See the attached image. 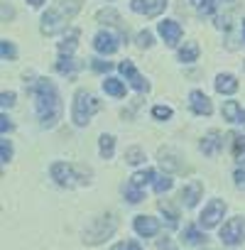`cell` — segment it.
Returning a JSON list of instances; mask_svg holds the SVG:
<instances>
[{"label": "cell", "mask_w": 245, "mask_h": 250, "mask_svg": "<svg viewBox=\"0 0 245 250\" xmlns=\"http://www.w3.org/2000/svg\"><path fill=\"white\" fill-rule=\"evenodd\" d=\"M189 3H191L201 15H211V13H213V0H189Z\"/></svg>", "instance_id": "29"}, {"label": "cell", "mask_w": 245, "mask_h": 250, "mask_svg": "<svg viewBox=\"0 0 245 250\" xmlns=\"http://www.w3.org/2000/svg\"><path fill=\"white\" fill-rule=\"evenodd\" d=\"M152 115H155L157 120H169V118H172V108H167V105H155V108H152Z\"/></svg>", "instance_id": "33"}, {"label": "cell", "mask_w": 245, "mask_h": 250, "mask_svg": "<svg viewBox=\"0 0 245 250\" xmlns=\"http://www.w3.org/2000/svg\"><path fill=\"white\" fill-rule=\"evenodd\" d=\"M130 8L145 18H157L164 8H167V0H133Z\"/></svg>", "instance_id": "10"}, {"label": "cell", "mask_w": 245, "mask_h": 250, "mask_svg": "<svg viewBox=\"0 0 245 250\" xmlns=\"http://www.w3.org/2000/svg\"><path fill=\"white\" fill-rule=\"evenodd\" d=\"M135 42H138V47H140V49H147V47H152V35L145 30V32H140V35H138V40H135Z\"/></svg>", "instance_id": "35"}, {"label": "cell", "mask_w": 245, "mask_h": 250, "mask_svg": "<svg viewBox=\"0 0 245 250\" xmlns=\"http://www.w3.org/2000/svg\"><path fill=\"white\" fill-rule=\"evenodd\" d=\"M223 213H225V201H221V199H211L208 206L204 208V213L199 216V226H201V228H213V226L221 223Z\"/></svg>", "instance_id": "7"}, {"label": "cell", "mask_w": 245, "mask_h": 250, "mask_svg": "<svg viewBox=\"0 0 245 250\" xmlns=\"http://www.w3.org/2000/svg\"><path fill=\"white\" fill-rule=\"evenodd\" d=\"M189 105L196 115H211L213 113V105H211V98L204 93V91H191L189 93Z\"/></svg>", "instance_id": "11"}, {"label": "cell", "mask_w": 245, "mask_h": 250, "mask_svg": "<svg viewBox=\"0 0 245 250\" xmlns=\"http://www.w3.org/2000/svg\"><path fill=\"white\" fill-rule=\"evenodd\" d=\"M81 66H83V64L76 62V59H71V54H61V59L57 62V71H59V74H69V76H71L74 71H79Z\"/></svg>", "instance_id": "19"}, {"label": "cell", "mask_w": 245, "mask_h": 250, "mask_svg": "<svg viewBox=\"0 0 245 250\" xmlns=\"http://www.w3.org/2000/svg\"><path fill=\"white\" fill-rule=\"evenodd\" d=\"M118 69H120V74H122V76H128V81H130V86H133V88L145 91V93L150 91V83H147V81H145V79L138 74V69H135V64H133L130 59L120 62V64H118Z\"/></svg>", "instance_id": "9"}, {"label": "cell", "mask_w": 245, "mask_h": 250, "mask_svg": "<svg viewBox=\"0 0 245 250\" xmlns=\"http://www.w3.org/2000/svg\"><path fill=\"white\" fill-rule=\"evenodd\" d=\"M0 101H3V108H10V105L15 103V93H8V91H3V93H0Z\"/></svg>", "instance_id": "37"}, {"label": "cell", "mask_w": 245, "mask_h": 250, "mask_svg": "<svg viewBox=\"0 0 245 250\" xmlns=\"http://www.w3.org/2000/svg\"><path fill=\"white\" fill-rule=\"evenodd\" d=\"M216 91L218 93H235L238 91V81H235V76H230V74H221L218 79H216Z\"/></svg>", "instance_id": "17"}, {"label": "cell", "mask_w": 245, "mask_h": 250, "mask_svg": "<svg viewBox=\"0 0 245 250\" xmlns=\"http://www.w3.org/2000/svg\"><path fill=\"white\" fill-rule=\"evenodd\" d=\"M79 37H81L79 30H69V32L64 35V40L59 42V52H61V54H71V52L76 49V44H79Z\"/></svg>", "instance_id": "18"}, {"label": "cell", "mask_w": 245, "mask_h": 250, "mask_svg": "<svg viewBox=\"0 0 245 250\" xmlns=\"http://www.w3.org/2000/svg\"><path fill=\"white\" fill-rule=\"evenodd\" d=\"M152 184H155V191H157V194H164V191L172 189V177H167V174H164V177H157Z\"/></svg>", "instance_id": "30"}, {"label": "cell", "mask_w": 245, "mask_h": 250, "mask_svg": "<svg viewBox=\"0 0 245 250\" xmlns=\"http://www.w3.org/2000/svg\"><path fill=\"white\" fill-rule=\"evenodd\" d=\"M91 66H93V71H108V69H110L113 64H110V62H101V59H93V64H91Z\"/></svg>", "instance_id": "38"}, {"label": "cell", "mask_w": 245, "mask_h": 250, "mask_svg": "<svg viewBox=\"0 0 245 250\" xmlns=\"http://www.w3.org/2000/svg\"><path fill=\"white\" fill-rule=\"evenodd\" d=\"M103 91L110 93V96H115V98H122V96H125V86H122L118 79H105V81H103Z\"/></svg>", "instance_id": "25"}, {"label": "cell", "mask_w": 245, "mask_h": 250, "mask_svg": "<svg viewBox=\"0 0 245 250\" xmlns=\"http://www.w3.org/2000/svg\"><path fill=\"white\" fill-rule=\"evenodd\" d=\"M98 110H101V101H98L93 93H88V91H76V96H74V110H71V118H74V123L79 125V128L88 125L91 115H93V113H98Z\"/></svg>", "instance_id": "3"}, {"label": "cell", "mask_w": 245, "mask_h": 250, "mask_svg": "<svg viewBox=\"0 0 245 250\" xmlns=\"http://www.w3.org/2000/svg\"><path fill=\"white\" fill-rule=\"evenodd\" d=\"M196 59H199V44H196V42H186V44L179 49V62L191 64V62H196Z\"/></svg>", "instance_id": "21"}, {"label": "cell", "mask_w": 245, "mask_h": 250, "mask_svg": "<svg viewBox=\"0 0 245 250\" xmlns=\"http://www.w3.org/2000/svg\"><path fill=\"white\" fill-rule=\"evenodd\" d=\"M230 140H233V160L245 167V135H235L233 133Z\"/></svg>", "instance_id": "20"}, {"label": "cell", "mask_w": 245, "mask_h": 250, "mask_svg": "<svg viewBox=\"0 0 245 250\" xmlns=\"http://www.w3.org/2000/svg\"><path fill=\"white\" fill-rule=\"evenodd\" d=\"M235 184H238V187L245 184V172H235Z\"/></svg>", "instance_id": "41"}, {"label": "cell", "mask_w": 245, "mask_h": 250, "mask_svg": "<svg viewBox=\"0 0 245 250\" xmlns=\"http://www.w3.org/2000/svg\"><path fill=\"white\" fill-rule=\"evenodd\" d=\"M52 179H54L59 187L76 189V187H81V184L88 182V172H81V169H76V167L69 165V162H54V165H52Z\"/></svg>", "instance_id": "5"}, {"label": "cell", "mask_w": 245, "mask_h": 250, "mask_svg": "<svg viewBox=\"0 0 245 250\" xmlns=\"http://www.w3.org/2000/svg\"><path fill=\"white\" fill-rule=\"evenodd\" d=\"M98 150H101V157H103V160H110V157H113V150H115V138H113V135H101Z\"/></svg>", "instance_id": "22"}, {"label": "cell", "mask_w": 245, "mask_h": 250, "mask_svg": "<svg viewBox=\"0 0 245 250\" xmlns=\"http://www.w3.org/2000/svg\"><path fill=\"white\" fill-rule=\"evenodd\" d=\"M0 120H3V123H0V133H3V135H8V133L13 130V123L8 120V115H3Z\"/></svg>", "instance_id": "39"}, {"label": "cell", "mask_w": 245, "mask_h": 250, "mask_svg": "<svg viewBox=\"0 0 245 250\" xmlns=\"http://www.w3.org/2000/svg\"><path fill=\"white\" fill-rule=\"evenodd\" d=\"M160 211L162 213H167V221H169V226H177V218H179V213L167 204V201H160Z\"/></svg>", "instance_id": "31"}, {"label": "cell", "mask_w": 245, "mask_h": 250, "mask_svg": "<svg viewBox=\"0 0 245 250\" xmlns=\"http://www.w3.org/2000/svg\"><path fill=\"white\" fill-rule=\"evenodd\" d=\"M79 10H81V0H59L54 8H49L42 15V32L44 35H57Z\"/></svg>", "instance_id": "2"}, {"label": "cell", "mask_w": 245, "mask_h": 250, "mask_svg": "<svg viewBox=\"0 0 245 250\" xmlns=\"http://www.w3.org/2000/svg\"><path fill=\"white\" fill-rule=\"evenodd\" d=\"M115 228H118L115 213L98 216V218L83 230V240H86V245H98V243H103L105 238H110V235L115 233Z\"/></svg>", "instance_id": "4"}, {"label": "cell", "mask_w": 245, "mask_h": 250, "mask_svg": "<svg viewBox=\"0 0 245 250\" xmlns=\"http://www.w3.org/2000/svg\"><path fill=\"white\" fill-rule=\"evenodd\" d=\"M125 162L128 165H140V162H145V152L140 147H130V150H125Z\"/></svg>", "instance_id": "27"}, {"label": "cell", "mask_w": 245, "mask_h": 250, "mask_svg": "<svg viewBox=\"0 0 245 250\" xmlns=\"http://www.w3.org/2000/svg\"><path fill=\"white\" fill-rule=\"evenodd\" d=\"M10 15H13V10H10L8 5H3V20H5V22H8V18H10Z\"/></svg>", "instance_id": "42"}, {"label": "cell", "mask_w": 245, "mask_h": 250, "mask_svg": "<svg viewBox=\"0 0 245 250\" xmlns=\"http://www.w3.org/2000/svg\"><path fill=\"white\" fill-rule=\"evenodd\" d=\"M93 47H96V52H101V54H115L118 47H120V35H118V32H110V30L98 32V35L93 37Z\"/></svg>", "instance_id": "8"}, {"label": "cell", "mask_w": 245, "mask_h": 250, "mask_svg": "<svg viewBox=\"0 0 245 250\" xmlns=\"http://www.w3.org/2000/svg\"><path fill=\"white\" fill-rule=\"evenodd\" d=\"M182 235H184V240H186L189 245H201V243H206V235H204L199 228H194V226H186Z\"/></svg>", "instance_id": "24"}, {"label": "cell", "mask_w": 245, "mask_h": 250, "mask_svg": "<svg viewBox=\"0 0 245 250\" xmlns=\"http://www.w3.org/2000/svg\"><path fill=\"white\" fill-rule=\"evenodd\" d=\"M122 194H125V199H128L130 204H140V201H143V191H140V187H135V184L122 187Z\"/></svg>", "instance_id": "26"}, {"label": "cell", "mask_w": 245, "mask_h": 250, "mask_svg": "<svg viewBox=\"0 0 245 250\" xmlns=\"http://www.w3.org/2000/svg\"><path fill=\"white\" fill-rule=\"evenodd\" d=\"M157 179V174H155V169H143V172H135L133 177H130V184H135V187H145V184H150V182H155Z\"/></svg>", "instance_id": "23"}, {"label": "cell", "mask_w": 245, "mask_h": 250, "mask_svg": "<svg viewBox=\"0 0 245 250\" xmlns=\"http://www.w3.org/2000/svg\"><path fill=\"white\" fill-rule=\"evenodd\" d=\"M160 35L164 37V42L169 47H177V42L182 40V27L174 20H164V22H160Z\"/></svg>", "instance_id": "15"}, {"label": "cell", "mask_w": 245, "mask_h": 250, "mask_svg": "<svg viewBox=\"0 0 245 250\" xmlns=\"http://www.w3.org/2000/svg\"><path fill=\"white\" fill-rule=\"evenodd\" d=\"M96 20L103 22V25H105V22H108V25H118V22H120V18H118L115 10H101V13L96 15Z\"/></svg>", "instance_id": "28"}, {"label": "cell", "mask_w": 245, "mask_h": 250, "mask_svg": "<svg viewBox=\"0 0 245 250\" xmlns=\"http://www.w3.org/2000/svg\"><path fill=\"white\" fill-rule=\"evenodd\" d=\"M157 248H160V250H177V248H174V243H172L169 238H162V240H157Z\"/></svg>", "instance_id": "40"}, {"label": "cell", "mask_w": 245, "mask_h": 250, "mask_svg": "<svg viewBox=\"0 0 245 250\" xmlns=\"http://www.w3.org/2000/svg\"><path fill=\"white\" fill-rule=\"evenodd\" d=\"M223 118H225L228 123H240V125H245V110H243L235 101H225V105H223Z\"/></svg>", "instance_id": "16"}, {"label": "cell", "mask_w": 245, "mask_h": 250, "mask_svg": "<svg viewBox=\"0 0 245 250\" xmlns=\"http://www.w3.org/2000/svg\"><path fill=\"white\" fill-rule=\"evenodd\" d=\"M221 240H223L225 245H230V248L240 245V243L245 240V218H243V216L230 218V221L221 228Z\"/></svg>", "instance_id": "6"}, {"label": "cell", "mask_w": 245, "mask_h": 250, "mask_svg": "<svg viewBox=\"0 0 245 250\" xmlns=\"http://www.w3.org/2000/svg\"><path fill=\"white\" fill-rule=\"evenodd\" d=\"M221 147H223V135H221L218 130H211V133L204 135V140H201V152H204L206 157H216V155L221 152Z\"/></svg>", "instance_id": "13"}, {"label": "cell", "mask_w": 245, "mask_h": 250, "mask_svg": "<svg viewBox=\"0 0 245 250\" xmlns=\"http://www.w3.org/2000/svg\"><path fill=\"white\" fill-rule=\"evenodd\" d=\"M0 52H3V59H15V47H13V42H8V40H3V44H0Z\"/></svg>", "instance_id": "34"}, {"label": "cell", "mask_w": 245, "mask_h": 250, "mask_svg": "<svg viewBox=\"0 0 245 250\" xmlns=\"http://www.w3.org/2000/svg\"><path fill=\"white\" fill-rule=\"evenodd\" d=\"M27 3H30V5H35V8H40V5L44 3V0H27Z\"/></svg>", "instance_id": "43"}, {"label": "cell", "mask_w": 245, "mask_h": 250, "mask_svg": "<svg viewBox=\"0 0 245 250\" xmlns=\"http://www.w3.org/2000/svg\"><path fill=\"white\" fill-rule=\"evenodd\" d=\"M243 37H245V22H243Z\"/></svg>", "instance_id": "44"}, {"label": "cell", "mask_w": 245, "mask_h": 250, "mask_svg": "<svg viewBox=\"0 0 245 250\" xmlns=\"http://www.w3.org/2000/svg\"><path fill=\"white\" fill-rule=\"evenodd\" d=\"M133 226H135V230H138L143 238H152V235L160 233V221L152 218V216H138Z\"/></svg>", "instance_id": "14"}, {"label": "cell", "mask_w": 245, "mask_h": 250, "mask_svg": "<svg viewBox=\"0 0 245 250\" xmlns=\"http://www.w3.org/2000/svg\"><path fill=\"white\" fill-rule=\"evenodd\" d=\"M201 194H204V184L199 182V179H194V182H189L184 189H182V194H179V199H182V204L184 206H189V208H194L196 204H199V199H201Z\"/></svg>", "instance_id": "12"}, {"label": "cell", "mask_w": 245, "mask_h": 250, "mask_svg": "<svg viewBox=\"0 0 245 250\" xmlns=\"http://www.w3.org/2000/svg\"><path fill=\"white\" fill-rule=\"evenodd\" d=\"M32 93H35V110H37L40 123L44 128H54L61 118V101H59L57 86L49 79H40Z\"/></svg>", "instance_id": "1"}, {"label": "cell", "mask_w": 245, "mask_h": 250, "mask_svg": "<svg viewBox=\"0 0 245 250\" xmlns=\"http://www.w3.org/2000/svg\"><path fill=\"white\" fill-rule=\"evenodd\" d=\"M0 157H3V162H10L13 160V145H10L8 138L0 140Z\"/></svg>", "instance_id": "32"}, {"label": "cell", "mask_w": 245, "mask_h": 250, "mask_svg": "<svg viewBox=\"0 0 245 250\" xmlns=\"http://www.w3.org/2000/svg\"><path fill=\"white\" fill-rule=\"evenodd\" d=\"M110 250H143L135 240H125V243H115Z\"/></svg>", "instance_id": "36"}]
</instances>
